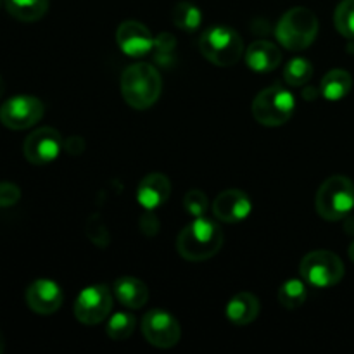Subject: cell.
Wrapping results in <instances>:
<instances>
[{
    "label": "cell",
    "mask_w": 354,
    "mask_h": 354,
    "mask_svg": "<svg viewBox=\"0 0 354 354\" xmlns=\"http://www.w3.org/2000/svg\"><path fill=\"white\" fill-rule=\"evenodd\" d=\"M315 95H317V90H315V88H308L306 92H304V97H306L308 100H311V99H313Z\"/></svg>",
    "instance_id": "29"
},
{
    "label": "cell",
    "mask_w": 354,
    "mask_h": 354,
    "mask_svg": "<svg viewBox=\"0 0 354 354\" xmlns=\"http://www.w3.org/2000/svg\"><path fill=\"white\" fill-rule=\"evenodd\" d=\"M277 40L289 50H304L318 35V17L308 7H292L277 24Z\"/></svg>",
    "instance_id": "3"
},
{
    "label": "cell",
    "mask_w": 354,
    "mask_h": 354,
    "mask_svg": "<svg viewBox=\"0 0 354 354\" xmlns=\"http://www.w3.org/2000/svg\"><path fill=\"white\" fill-rule=\"evenodd\" d=\"M348 254H349V258H351V261H354V242L351 245H349V249H348Z\"/></svg>",
    "instance_id": "31"
},
{
    "label": "cell",
    "mask_w": 354,
    "mask_h": 354,
    "mask_svg": "<svg viewBox=\"0 0 354 354\" xmlns=\"http://www.w3.org/2000/svg\"><path fill=\"white\" fill-rule=\"evenodd\" d=\"M311 76H313V66H311L308 59L303 57H296L289 61V64L283 69V78L292 86L306 85L311 80Z\"/></svg>",
    "instance_id": "24"
},
{
    "label": "cell",
    "mask_w": 354,
    "mask_h": 354,
    "mask_svg": "<svg viewBox=\"0 0 354 354\" xmlns=\"http://www.w3.org/2000/svg\"><path fill=\"white\" fill-rule=\"evenodd\" d=\"M315 207L324 220H344L354 207V183L342 175L327 178L318 189Z\"/></svg>",
    "instance_id": "4"
},
{
    "label": "cell",
    "mask_w": 354,
    "mask_h": 354,
    "mask_svg": "<svg viewBox=\"0 0 354 354\" xmlns=\"http://www.w3.org/2000/svg\"><path fill=\"white\" fill-rule=\"evenodd\" d=\"M173 23L180 28V30L192 33L203 23V12L197 6L190 2H178L171 12Z\"/></svg>",
    "instance_id": "22"
},
{
    "label": "cell",
    "mask_w": 354,
    "mask_h": 354,
    "mask_svg": "<svg viewBox=\"0 0 354 354\" xmlns=\"http://www.w3.org/2000/svg\"><path fill=\"white\" fill-rule=\"evenodd\" d=\"M301 277L308 286L327 289L337 286L344 277V263L330 251H313L306 254L299 266Z\"/></svg>",
    "instance_id": "7"
},
{
    "label": "cell",
    "mask_w": 354,
    "mask_h": 354,
    "mask_svg": "<svg viewBox=\"0 0 354 354\" xmlns=\"http://www.w3.org/2000/svg\"><path fill=\"white\" fill-rule=\"evenodd\" d=\"M353 78L344 69H332L324 76L320 85L322 95L327 100H341L351 92Z\"/></svg>",
    "instance_id": "20"
},
{
    "label": "cell",
    "mask_w": 354,
    "mask_h": 354,
    "mask_svg": "<svg viewBox=\"0 0 354 354\" xmlns=\"http://www.w3.org/2000/svg\"><path fill=\"white\" fill-rule=\"evenodd\" d=\"M199 48L204 57L214 66H234L244 54V41L235 30L228 26H211L203 33Z\"/></svg>",
    "instance_id": "5"
},
{
    "label": "cell",
    "mask_w": 354,
    "mask_h": 354,
    "mask_svg": "<svg viewBox=\"0 0 354 354\" xmlns=\"http://www.w3.org/2000/svg\"><path fill=\"white\" fill-rule=\"evenodd\" d=\"M26 304L37 315H54L62 306V290L47 279L35 280L26 289Z\"/></svg>",
    "instance_id": "14"
},
{
    "label": "cell",
    "mask_w": 354,
    "mask_h": 354,
    "mask_svg": "<svg viewBox=\"0 0 354 354\" xmlns=\"http://www.w3.org/2000/svg\"><path fill=\"white\" fill-rule=\"evenodd\" d=\"M21 199L19 187L10 182H0V207L16 206Z\"/></svg>",
    "instance_id": "27"
},
{
    "label": "cell",
    "mask_w": 354,
    "mask_h": 354,
    "mask_svg": "<svg viewBox=\"0 0 354 354\" xmlns=\"http://www.w3.org/2000/svg\"><path fill=\"white\" fill-rule=\"evenodd\" d=\"M135 317L128 311H120V313H114L113 317L107 322L106 334L109 335L113 341H127L135 330Z\"/></svg>",
    "instance_id": "23"
},
{
    "label": "cell",
    "mask_w": 354,
    "mask_h": 354,
    "mask_svg": "<svg viewBox=\"0 0 354 354\" xmlns=\"http://www.w3.org/2000/svg\"><path fill=\"white\" fill-rule=\"evenodd\" d=\"M223 245L220 225L206 216H197L178 234L176 251L187 261H206Z\"/></svg>",
    "instance_id": "1"
},
{
    "label": "cell",
    "mask_w": 354,
    "mask_h": 354,
    "mask_svg": "<svg viewBox=\"0 0 354 354\" xmlns=\"http://www.w3.org/2000/svg\"><path fill=\"white\" fill-rule=\"evenodd\" d=\"M334 23L339 33L346 38H354V0H342L334 14Z\"/></svg>",
    "instance_id": "25"
},
{
    "label": "cell",
    "mask_w": 354,
    "mask_h": 354,
    "mask_svg": "<svg viewBox=\"0 0 354 354\" xmlns=\"http://www.w3.org/2000/svg\"><path fill=\"white\" fill-rule=\"evenodd\" d=\"M6 9L21 23H35L48 10V0H6Z\"/></svg>",
    "instance_id": "19"
},
{
    "label": "cell",
    "mask_w": 354,
    "mask_h": 354,
    "mask_svg": "<svg viewBox=\"0 0 354 354\" xmlns=\"http://www.w3.org/2000/svg\"><path fill=\"white\" fill-rule=\"evenodd\" d=\"M183 206L189 214H192L194 218L204 216L207 211V196L203 190H189L183 197Z\"/></svg>",
    "instance_id": "26"
},
{
    "label": "cell",
    "mask_w": 354,
    "mask_h": 354,
    "mask_svg": "<svg viewBox=\"0 0 354 354\" xmlns=\"http://www.w3.org/2000/svg\"><path fill=\"white\" fill-rule=\"evenodd\" d=\"M294 95L282 85H272L259 92L252 102V116L265 127H280L292 118Z\"/></svg>",
    "instance_id": "6"
},
{
    "label": "cell",
    "mask_w": 354,
    "mask_h": 354,
    "mask_svg": "<svg viewBox=\"0 0 354 354\" xmlns=\"http://www.w3.org/2000/svg\"><path fill=\"white\" fill-rule=\"evenodd\" d=\"M45 106L31 95H16L0 107V123L10 130H26L44 118Z\"/></svg>",
    "instance_id": "9"
},
{
    "label": "cell",
    "mask_w": 354,
    "mask_h": 354,
    "mask_svg": "<svg viewBox=\"0 0 354 354\" xmlns=\"http://www.w3.org/2000/svg\"><path fill=\"white\" fill-rule=\"evenodd\" d=\"M142 334L149 344L159 349H169L178 344L182 328L171 313L165 310H152L142 318Z\"/></svg>",
    "instance_id": "10"
},
{
    "label": "cell",
    "mask_w": 354,
    "mask_h": 354,
    "mask_svg": "<svg viewBox=\"0 0 354 354\" xmlns=\"http://www.w3.org/2000/svg\"><path fill=\"white\" fill-rule=\"evenodd\" d=\"M245 62L252 71L270 73L282 62V50L272 41L258 40L245 50Z\"/></svg>",
    "instance_id": "16"
},
{
    "label": "cell",
    "mask_w": 354,
    "mask_h": 354,
    "mask_svg": "<svg viewBox=\"0 0 354 354\" xmlns=\"http://www.w3.org/2000/svg\"><path fill=\"white\" fill-rule=\"evenodd\" d=\"M261 304L251 292H241L232 297L227 304V318L237 327L252 324L258 318Z\"/></svg>",
    "instance_id": "18"
},
{
    "label": "cell",
    "mask_w": 354,
    "mask_h": 354,
    "mask_svg": "<svg viewBox=\"0 0 354 354\" xmlns=\"http://www.w3.org/2000/svg\"><path fill=\"white\" fill-rule=\"evenodd\" d=\"M113 294L123 306L130 310H138L149 301V289L142 280L135 277H121L114 282Z\"/></svg>",
    "instance_id": "17"
},
{
    "label": "cell",
    "mask_w": 354,
    "mask_h": 354,
    "mask_svg": "<svg viewBox=\"0 0 354 354\" xmlns=\"http://www.w3.org/2000/svg\"><path fill=\"white\" fill-rule=\"evenodd\" d=\"M62 137L57 130L50 127H41L38 130L31 131L26 137L23 145V152L26 161L31 165H48L55 161L61 154Z\"/></svg>",
    "instance_id": "11"
},
{
    "label": "cell",
    "mask_w": 354,
    "mask_h": 354,
    "mask_svg": "<svg viewBox=\"0 0 354 354\" xmlns=\"http://www.w3.org/2000/svg\"><path fill=\"white\" fill-rule=\"evenodd\" d=\"M113 310V292L106 283L88 286L78 294L75 317L83 325H97L106 320Z\"/></svg>",
    "instance_id": "8"
},
{
    "label": "cell",
    "mask_w": 354,
    "mask_h": 354,
    "mask_svg": "<svg viewBox=\"0 0 354 354\" xmlns=\"http://www.w3.org/2000/svg\"><path fill=\"white\" fill-rule=\"evenodd\" d=\"M304 280L290 279L283 282L279 289V303L286 310H299L306 303V286Z\"/></svg>",
    "instance_id": "21"
},
{
    "label": "cell",
    "mask_w": 354,
    "mask_h": 354,
    "mask_svg": "<svg viewBox=\"0 0 354 354\" xmlns=\"http://www.w3.org/2000/svg\"><path fill=\"white\" fill-rule=\"evenodd\" d=\"M171 196V183L162 173H149L137 187V201L147 211H154L166 204Z\"/></svg>",
    "instance_id": "15"
},
{
    "label": "cell",
    "mask_w": 354,
    "mask_h": 354,
    "mask_svg": "<svg viewBox=\"0 0 354 354\" xmlns=\"http://www.w3.org/2000/svg\"><path fill=\"white\" fill-rule=\"evenodd\" d=\"M251 199L239 189L223 190L213 203L214 218L223 223H239L251 214Z\"/></svg>",
    "instance_id": "13"
},
{
    "label": "cell",
    "mask_w": 354,
    "mask_h": 354,
    "mask_svg": "<svg viewBox=\"0 0 354 354\" xmlns=\"http://www.w3.org/2000/svg\"><path fill=\"white\" fill-rule=\"evenodd\" d=\"M86 227H92L95 228V235H92V242H95L97 245H106L109 244V232L106 230V227H104V223L100 221V218L97 216V214H93V216L88 218V223H86Z\"/></svg>",
    "instance_id": "28"
},
{
    "label": "cell",
    "mask_w": 354,
    "mask_h": 354,
    "mask_svg": "<svg viewBox=\"0 0 354 354\" xmlns=\"http://www.w3.org/2000/svg\"><path fill=\"white\" fill-rule=\"evenodd\" d=\"M3 348H6V339H3L2 332H0V354L3 353Z\"/></svg>",
    "instance_id": "30"
},
{
    "label": "cell",
    "mask_w": 354,
    "mask_h": 354,
    "mask_svg": "<svg viewBox=\"0 0 354 354\" xmlns=\"http://www.w3.org/2000/svg\"><path fill=\"white\" fill-rule=\"evenodd\" d=\"M161 75L147 62L128 66L121 75V95L133 109L144 111L154 106L161 95Z\"/></svg>",
    "instance_id": "2"
},
{
    "label": "cell",
    "mask_w": 354,
    "mask_h": 354,
    "mask_svg": "<svg viewBox=\"0 0 354 354\" xmlns=\"http://www.w3.org/2000/svg\"><path fill=\"white\" fill-rule=\"evenodd\" d=\"M3 92H6V85H3V80H2V76H0V99H2Z\"/></svg>",
    "instance_id": "32"
},
{
    "label": "cell",
    "mask_w": 354,
    "mask_h": 354,
    "mask_svg": "<svg viewBox=\"0 0 354 354\" xmlns=\"http://www.w3.org/2000/svg\"><path fill=\"white\" fill-rule=\"evenodd\" d=\"M154 40L151 30L140 21H124L118 26L116 41L121 52L130 57H142L154 48Z\"/></svg>",
    "instance_id": "12"
}]
</instances>
